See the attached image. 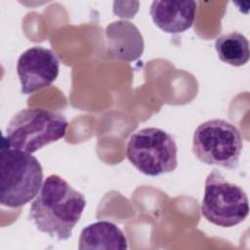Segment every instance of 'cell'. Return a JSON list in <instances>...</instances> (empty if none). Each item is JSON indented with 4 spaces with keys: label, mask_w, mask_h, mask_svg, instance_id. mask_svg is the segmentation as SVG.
<instances>
[{
    "label": "cell",
    "mask_w": 250,
    "mask_h": 250,
    "mask_svg": "<svg viewBox=\"0 0 250 250\" xmlns=\"http://www.w3.org/2000/svg\"><path fill=\"white\" fill-rule=\"evenodd\" d=\"M86 205L84 195L58 175L47 177L30 205L28 218L41 232L66 240Z\"/></svg>",
    "instance_id": "1"
},
{
    "label": "cell",
    "mask_w": 250,
    "mask_h": 250,
    "mask_svg": "<svg viewBox=\"0 0 250 250\" xmlns=\"http://www.w3.org/2000/svg\"><path fill=\"white\" fill-rule=\"evenodd\" d=\"M66 118L60 112L27 107L17 112L6 127L2 144L14 149L33 153L46 145L63 138Z\"/></svg>",
    "instance_id": "2"
},
{
    "label": "cell",
    "mask_w": 250,
    "mask_h": 250,
    "mask_svg": "<svg viewBox=\"0 0 250 250\" xmlns=\"http://www.w3.org/2000/svg\"><path fill=\"white\" fill-rule=\"evenodd\" d=\"M43 182V170L38 159L25 151L2 144L0 150V203L19 208L32 200Z\"/></svg>",
    "instance_id": "3"
},
{
    "label": "cell",
    "mask_w": 250,
    "mask_h": 250,
    "mask_svg": "<svg viewBox=\"0 0 250 250\" xmlns=\"http://www.w3.org/2000/svg\"><path fill=\"white\" fill-rule=\"evenodd\" d=\"M126 154L138 171L150 177L170 173L178 166V147L174 138L156 127L143 128L134 133L128 141Z\"/></svg>",
    "instance_id": "4"
},
{
    "label": "cell",
    "mask_w": 250,
    "mask_h": 250,
    "mask_svg": "<svg viewBox=\"0 0 250 250\" xmlns=\"http://www.w3.org/2000/svg\"><path fill=\"white\" fill-rule=\"evenodd\" d=\"M243 148L239 130L224 119L207 120L195 129L192 151L198 160L207 165L234 169Z\"/></svg>",
    "instance_id": "5"
},
{
    "label": "cell",
    "mask_w": 250,
    "mask_h": 250,
    "mask_svg": "<svg viewBox=\"0 0 250 250\" xmlns=\"http://www.w3.org/2000/svg\"><path fill=\"white\" fill-rule=\"evenodd\" d=\"M200 210L208 222L230 228L246 219L249 201L240 186L227 181L218 169H213L205 181Z\"/></svg>",
    "instance_id": "6"
},
{
    "label": "cell",
    "mask_w": 250,
    "mask_h": 250,
    "mask_svg": "<svg viewBox=\"0 0 250 250\" xmlns=\"http://www.w3.org/2000/svg\"><path fill=\"white\" fill-rule=\"evenodd\" d=\"M60 61L51 50L41 46L26 49L17 62L21 94H32L50 86L58 77Z\"/></svg>",
    "instance_id": "7"
},
{
    "label": "cell",
    "mask_w": 250,
    "mask_h": 250,
    "mask_svg": "<svg viewBox=\"0 0 250 250\" xmlns=\"http://www.w3.org/2000/svg\"><path fill=\"white\" fill-rule=\"evenodd\" d=\"M197 3L195 1H153L149 14L153 22L166 33H183L194 21Z\"/></svg>",
    "instance_id": "8"
},
{
    "label": "cell",
    "mask_w": 250,
    "mask_h": 250,
    "mask_svg": "<svg viewBox=\"0 0 250 250\" xmlns=\"http://www.w3.org/2000/svg\"><path fill=\"white\" fill-rule=\"evenodd\" d=\"M78 242L80 250H126L128 248L124 232L108 221H98L88 225L81 230Z\"/></svg>",
    "instance_id": "9"
},
{
    "label": "cell",
    "mask_w": 250,
    "mask_h": 250,
    "mask_svg": "<svg viewBox=\"0 0 250 250\" xmlns=\"http://www.w3.org/2000/svg\"><path fill=\"white\" fill-rule=\"evenodd\" d=\"M215 49L219 59L232 66L244 65L249 61V42L240 32L220 35L216 38Z\"/></svg>",
    "instance_id": "10"
}]
</instances>
